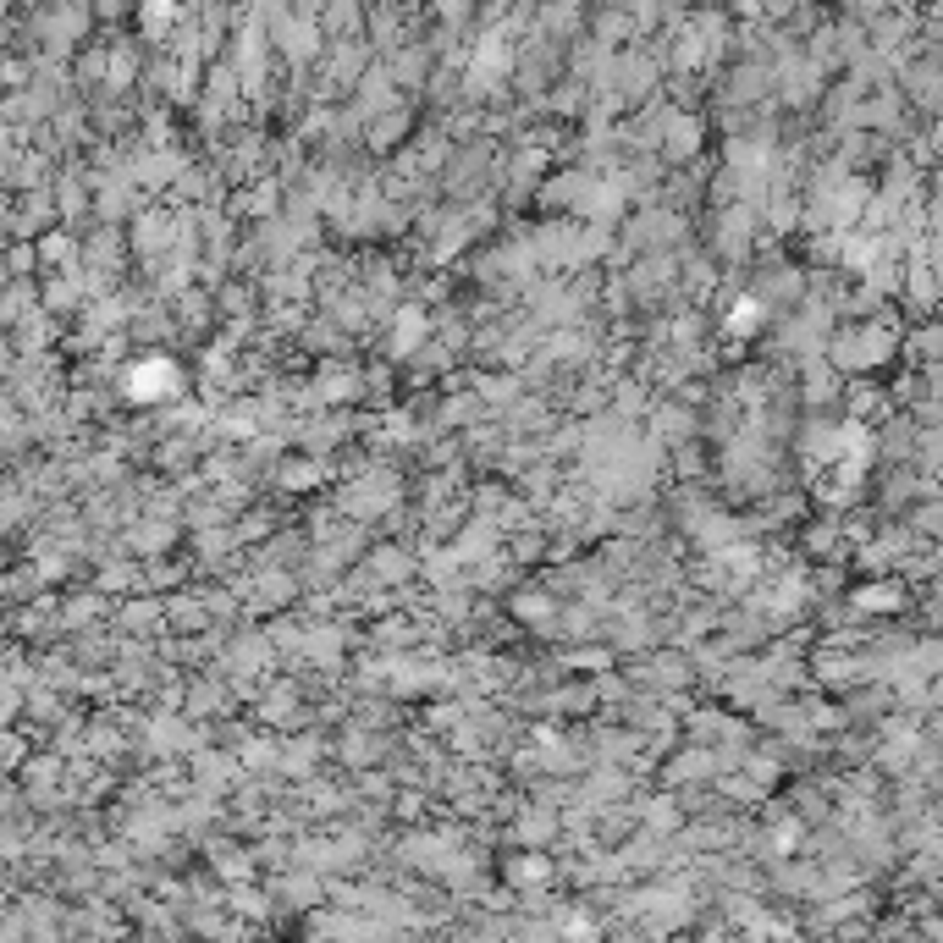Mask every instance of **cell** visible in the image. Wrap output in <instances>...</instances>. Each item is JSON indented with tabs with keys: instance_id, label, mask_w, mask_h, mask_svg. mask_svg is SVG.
<instances>
[{
	"instance_id": "cell-1",
	"label": "cell",
	"mask_w": 943,
	"mask_h": 943,
	"mask_svg": "<svg viewBox=\"0 0 943 943\" xmlns=\"http://www.w3.org/2000/svg\"><path fill=\"white\" fill-rule=\"evenodd\" d=\"M734 326H739V331H750V326H756V304H750V298H739V309H734Z\"/></svg>"
}]
</instances>
